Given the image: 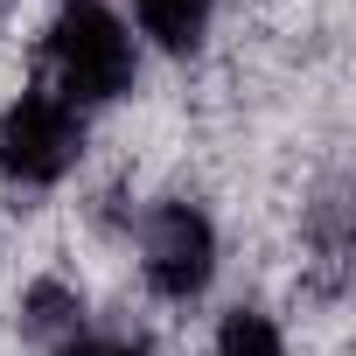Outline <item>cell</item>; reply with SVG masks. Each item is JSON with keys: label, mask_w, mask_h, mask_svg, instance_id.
<instances>
[{"label": "cell", "mask_w": 356, "mask_h": 356, "mask_svg": "<svg viewBox=\"0 0 356 356\" xmlns=\"http://www.w3.org/2000/svg\"><path fill=\"white\" fill-rule=\"evenodd\" d=\"M29 328L70 342V335H77V300H70L63 286H35V293H29Z\"/></svg>", "instance_id": "obj_6"}, {"label": "cell", "mask_w": 356, "mask_h": 356, "mask_svg": "<svg viewBox=\"0 0 356 356\" xmlns=\"http://www.w3.org/2000/svg\"><path fill=\"white\" fill-rule=\"evenodd\" d=\"M77 154H84V112L70 98H56L49 84H29L8 98V112H0V168L15 182L49 189L77 168Z\"/></svg>", "instance_id": "obj_2"}, {"label": "cell", "mask_w": 356, "mask_h": 356, "mask_svg": "<svg viewBox=\"0 0 356 356\" xmlns=\"http://www.w3.org/2000/svg\"><path fill=\"white\" fill-rule=\"evenodd\" d=\"M217 356H286V335H280L273 314H259V307H231V314L217 321Z\"/></svg>", "instance_id": "obj_5"}, {"label": "cell", "mask_w": 356, "mask_h": 356, "mask_svg": "<svg viewBox=\"0 0 356 356\" xmlns=\"http://www.w3.org/2000/svg\"><path fill=\"white\" fill-rule=\"evenodd\" d=\"M210 15H217V0H133L140 35L154 49H168V56H189L210 35Z\"/></svg>", "instance_id": "obj_4"}, {"label": "cell", "mask_w": 356, "mask_h": 356, "mask_svg": "<svg viewBox=\"0 0 356 356\" xmlns=\"http://www.w3.org/2000/svg\"><path fill=\"white\" fill-rule=\"evenodd\" d=\"M133 70H140V42L105 0H63L49 22V91L91 112L112 105L133 84Z\"/></svg>", "instance_id": "obj_1"}, {"label": "cell", "mask_w": 356, "mask_h": 356, "mask_svg": "<svg viewBox=\"0 0 356 356\" xmlns=\"http://www.w3.org/2000/svg\"><path fill=\"white\" fill-rule=\"evenodd\" d=\"M56 356H147L140 342H119V335H70Z\"/></svg>", "instance_id": "obj_7"}, {"label": "cell", "mask_w": 356, "mask_h": 356, "mask_svg": "<svg viewBox=\"0 0 356 356\" xmlns=\"http://www.w3.org/2000/svg\"><path fill=\"white\" fill-rule=\"evenodd\" d=\"M140 273L161 300H196L217 280V231L196 203H161L140 231Z\"/></svg>", "instance_id": "obj_3"}]
</instances>
